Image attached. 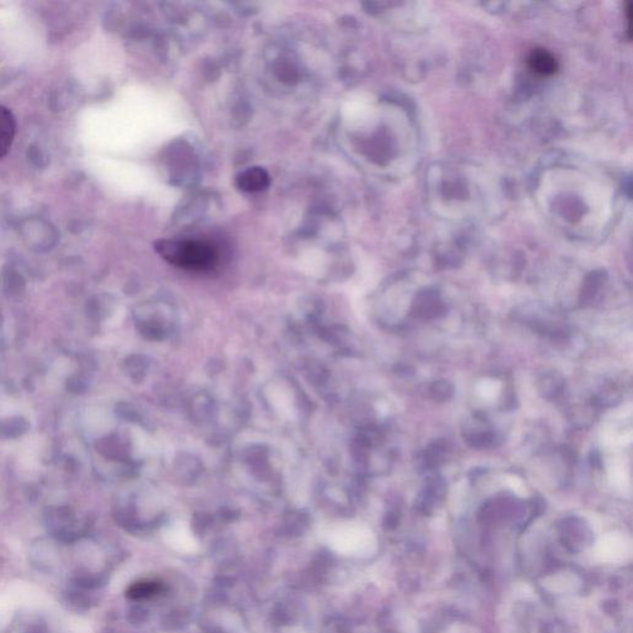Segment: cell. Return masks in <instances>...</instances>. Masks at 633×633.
<instances>
[{
    "label": "cell",
    "mask_w": 633,
    "mask_h": 633,
    "mask_svg": "<svg viewBox=\"0 0 633 633\" xmlns=\"http://www.w3.org/2000/svg\"><path fill=\"white\" fill-rule=\"evenodd\" d=\"M165 584L158 580H139L127 589V596L132 600H149L163 594Z\"/></svg>",
    "instance_id": "obj_8"
},
{
    "label": "cell",
    "mask_w": 633,
    "mask_h": 633,
    "mask_svg": "<svg viewBox=\"0 0 633 633\" xmlns=\"http://www.w3.org/2000/svg\"><path fill=\"white\" fill-rule=\"evenodd\" d=\"M464 439L472 448L485 449L495 443V433L484 418L474 417L463 431Z\"/></svg>",
    "instance_id": "obj_2"
},
{
    "label": "cell",
    "mask_w": 633,
    "mask_h": 633,
    "mask_svg": "<svg viewBox=\"0 0 633 633\" xmlns=\"http://www.w3.org/2000/svg\"><path fill=\"white\" fill-rule=\"evenodd\" d=\"M444 312H446V307L434 296L427 295L424 297H418L411 307L412 315L419 319L438 318V317L444 315Z\"/></svg>",
    "instance_id": "obj_7"
},
{
    "label": "cell",
    "mask_w": 633,
    "mask_h": 633,
    "mask_svg": "<svg viewBox=\"0 0 633 633\" xmlns=\"http://www.w3.org/2000/svg\"><path fill=\"white\" fill-rule=\"evenodd\" d=\"M16 134V119L4 105H0V158L9 153Z\"/></svg>",
    "instance_id": "obj_4"
},
{
    "label": "cell",
    "mask_w": 633,
    "mask_h": 633,
    "mask_svg": "<svg viewBox=\"0 0 633 633\" xmlns=\"http://www.w3.org/2000/svg\"><path fill=\"white\" fill-rule=\"evenodd\" d=\"M631 13H632V5H631V3H627V21H629V39H631V33H632V26H631V23H632V16H631Z\"/></svg>",
    "instance_id": "obj_12"
},
{
    "label": "cell",
    "mask_w": 633,
    "mask_h": 633,
    "mask_svg": "<svg viewBox=\"0 0 633 633\" xmlns=\"http://www.w3.org/2000/svg\"><path fill=\"white\" fill-rule=\"evenodd\" d=\"M236 186L249 193L265 191L271 183L270 175L262 167H250L236 176Z\"/></svg>",
    "instance_id": "obj_3"
},
{
    "label": "cell",
    "mask_w": 633,
    "mask_h": 633,
    "mask_svg": "<svg viewBox=\"0 0 633 633\" xmlns=\"http://www.w3.org/2000/svg\"><path fill=\"white\" fill-rule=\"evenodd\" d=\"M155 249L163 260L187 270H209L218 261L216 248L203 240L165 239L158 241Z\"/></svg>",
    "instance_id": "obj_1"
},
{
    "label": "cell",
    "mask_w": 633,
    "mask_h": 633,
    "mask_svg": "<svg viewBox=\"0 0 633 633\" xmlns=\"http://www.w3.org/2000/svg\"><path fill=\"white\" fill-rule=\"evenodd\" d=\"M528 66L535 74L540 76H552L554 74L559 64L554 56L545 49H535L528 56Z\"/></svg>",
    "instance_id": "obj_6"
},
{
    "label": "cell",
    "mask_w": 633,
    "mask_h": 633,
    "mask_svg": "<svg viewBox=\"0 0 633 633\" xmlns=\"http://www.w3.org/2000/svg\"><path fill=\"white\" fill-rule=\"evenodd\" d=\"M446 491H447V484H446V481L443 480V477L438 475L429 477L427 482H426L424 489L421 492V495L418 497V507L423 512L431 511L433 505H434V502L438 499H442L444 494H446Z\"/></svg>",
    "instance_id": "obj_5"
},
{
    "label": "cell",
    "mask_w": 633,
    "mask_h": 633,
    "mask_svg": "<svg viewBox=\"0 0 633 633\" xmlns=\"http://www.w3.org/2000/svg\"><path fill=\"white\" fill-rule=\"evenodd\" d=\"M447 452V442H444L443 439L434 441L423 452V467L426 468L428 472L436 470L442 464Z\"/></svg>",
    "instance_id": "obj_10"
},
{
    "label": "cell",
    "mask_w": 633,
    "mask_h": 633,
    "mask_svg": "<svg viewBox=\"0 0 633 633\" xmlns=\"http://www.w3.org/2000/svg\"><path fill=\"white\" fill-rule=\"evenodd\" d=\"M429 393L431 397L437 401V402H447L454 395V388L452 383L446 380H438L436 383H433L429 388Z\"/></svg>",
    "instance_id": "obj_11"
},
{
    "label": "cell",
    "mask_w": 633,
    "mask_h": 633,
    "mask_svg": "<svg viewBox=\"0 0 633 633\" xmlns=\"http://www.w3.org/2000/svg\"><path fill=\"white\" fill-rule=\"evenodd\" d=\"M538 390L540 395L547 400H557L564 393V378L557 371L545 373L538 378Z\"/></svg>",
    "instance_id": "obj_9"
}]
</instances>
